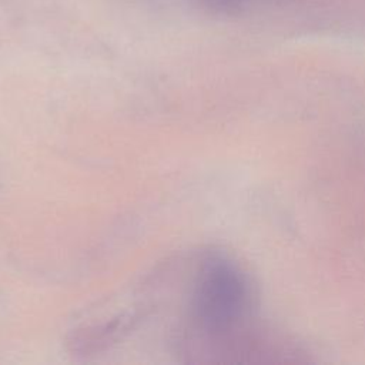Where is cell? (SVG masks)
<instances>
[{
	"label": "cell",
	"mask_w": 365,
	"mask_h": 365,
	"mask_svg": "<svg viewBox=\"0 0 365 365\" xmlns=\"http://www.w3.org/2000/svg\"><path fill=\"white\" fill-rule=\"evenodd\" d=\"M191 307L207 332H228L238 325L250 307V287L241 268L224 255L208 257L197 275Z\"/></svg>",
	"instance_id": "1"
}]
</instances>
